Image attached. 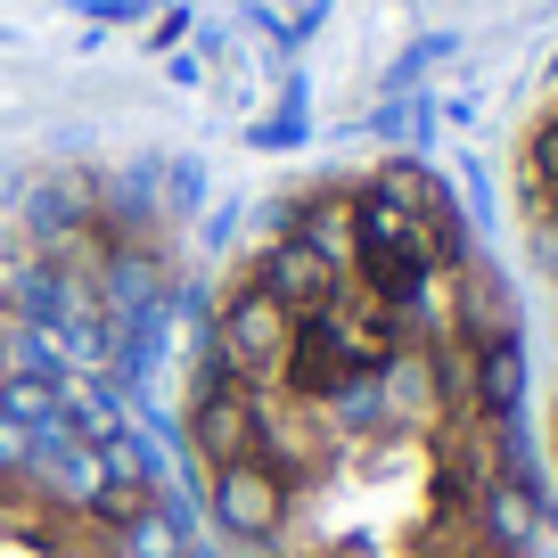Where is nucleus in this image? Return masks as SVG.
Listing matches in <instances>:
<instances>
[{"label":"nucleus","mask_w":558,"mask_h":558,"mask_svg":"<svg viewBox=\"0 0 558 558\" xmlns=\"http://www.w3.org/2000/svg\"><path fill=\"white\" fill-rule=\"evenodd\" d=\"M181 460L222 558H558L518 296L418 165L320 173L246 230Z\"/></svg>","instance_id":"obj_1"},{"label":"nucleus","mask_w":558,"mask_h":558,"mask_svg":"<svg viewBox=\"0 0 558 558\" xmlns=\"http://www.w3.org/2000/svg\"><path fill=\"white\" fill-rule=\"evenodd\" d=\"M0 558H148L99 493L34 452L25 436H0Z\"/></svg>","instance_id":"obj_2"},{"label":"nucleus","mask_w":558,"mask_h":558,"mask_svg":"<svg viewBox=\"0 0 558 558\" xmlns=\"http://www.w3.org/2000/svg\"><path fill=\"white\" fill-rule=\"evenodd\" d=\"M518 239L525 263H534V288H542V452H550L558 476V74L542 83L534 116H525L518 140Z\"/></svg>","instance_id":"obj_3"}]
</instances>
